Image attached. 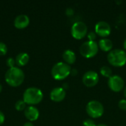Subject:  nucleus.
Masks as SVG:
<instances>
[{
    "label": "nucleus",
    "mask_w": 126,
    "mask_h": 126,
    "mask_svg": "<svg viewBox=\"0 0 126 126\" xmlns=\"http://www.w3.org/2000/svg\"><path fill=\"white\" fill-rule=\"evenodd\" d=\"M4 79L8 85L13 87L18 86L24 80V72L18 66L9 68L5 73Z\"/></svg>",
    "instance_id": "nucleus-1"
},
{
    "label": "nucleus",
    "mask_w": 126,
    "mask_h": 126,
    "mask_svg": "<svg viewBox=\"0 0 126 126\" xmlns=\"http://www.w3.org/2000/svg\"><path fill=\"white\" fill-rule=\"evenodd\" d=\"M44 94L42 91L37 87H29L23 94V100L29 106L38 104L43 100Z\"/></svg>",
    "instance_id": "nucleus-2"
},
{
    "label": "nucleus",
    "mask_w": 126,
    "mask_h": 126,
    "mask_svg": "<svg viewBox=\"0 0 126 126\" xmlns=\"http://www.w3.org/2000/svg\"><path fill=\"white\" fill-rule=\"evenodd\" d=\"M109 63L114 67H122L126 64V52L120 49H114L110 51L107 55Z\"/></svg>",
    "instance_id": "nucleus-3"
},
{
    "label": "nucleus",
    "mask_w": 126,
    "mask_h": 126,
    "mask_svg": "<svg viewBox=\"0 0 126 126\" xmlns=\"http://www.w3.org/2000/svg\"><path fill=\"white\" fill-rule=\"evenodd\" d=\"M71 66L64 62H58L53 65L51 69V75L55 80H63L71 73Z\"/></svg>",
    "instance_id": "nucleus-4"
},
{
    "label": "nucleus",
    "mask_w": 126,
    "mask_h": 126,
    "mask_svg": "<svg viewBox=\"0 0 126 126\" xmlns=\"http://www.w3.org/2000/svg\"><path fill=\"white\" fill-rule=\"evenodd\" d=\"M99 47L96 41H87L83 42L79 49L80 54L86 58H94L98 52Z\"/></svg>",
    "instance_id": "nucleus-5"
},
{
    "label": "nucleus",
    "mask_w": 126,
    "mask_h": 126,
    "mask_svg": "<svg viewBox=\"0 0 126 126\" xmlns=\"http://www.w3.org/2000/svg\"><path fill=\"white\" fill-rule=\"evenodd\" d=\"M86 111L91 118L97 119L103 115L104 107L100 101L94 100L87 103L86 106Z\"/></svg>",
    "instance_id": "nucleus-6"
},
{
    "label": "nucleus",
    "mask_w": 126,
    "mask_h": 126,
    "mask_svg": "<svg viewBox=\"0 0 126 126\" xmlns=\"http://www.w3.org/2000/svg\"><path fill=\"white\" fill-rule=\"evenodd\" d=\"M88 27L83 21L75 22L71 27V35L76 40H81L87 35Z\"/></svg>",
    "instance_id": "nucleus-7"
},
{
    "label": "nucleus",
    "mask_w": 126,
    "mask_h": 126,
    "mask_svg": "<svg viewBox=\"0 0 126 126\" xmlns=\"http://www.w3.org/2000/svg\"><path fill=\"white\" fill-rule=\"evenodd\" d=\"M108 86L112 92H120L125 89V81L120 75H113L108 80Z\"/></svg>",
    "instance_id": "nucleus-8"
},
{
    "label": "nucleus",
    "mask_w": 126,
    "mask_h": 126,
    "mask_svg": "<svg viewBox=\"0 0 126 126\" xmlns=\"http://www.w3.org/2000/svg\"><path fill=\"white\" fill-rule=\"evenodd\" d=\"M82 81L86 87H94L99 82V75L95 71L89 70L83 75Z\"/></svg>",
    "instance_id": "nucleus-9"
},
{
    "label": "nucleus",
    "mask_w": 126,
    "mask_h": 126,
    "mask_svg": "<svg viewBox=\"0 0 126 126\" xmlns=\"http://www.w3.org/2000/svg\"><path fill=\"white\" fill-rule=\"evenodd\" d=\"M94 32L97 35L103 38H107L111 32V27L110 24L104 21H98L94 27Z\"/></svg>",
    "instance_id": "nucleus-10"
},
{
    "label": "nucleus",
    "mask_w": 126,
    "mask_h": 126,
    "mask_svg": "<svg viewBox=\"0 0 126 126\" xmlns=\"http://www.w3.org/2000/svg\"><path fill=\"white\" fill-rule=\"evenodd\" d=\"M66 95V90L63 87H55L51 90L49 94L50 99L56 103L63 101L65 99Z\"/></svg>",
    "instance_id": "nucleus-11"
},
{
    "label": "nucleus",
    "mask_w": 126,
    "mask_h": 126,
    "mask_svg": "<svg viewBox=\"0 0 126 126\" xmlns=\"http://www.w3.org/2000/svg\"><path fill=\"white\" fill-rule=\"evenodd\" d=\"M25 117L30 121H35L39 117V111L34 106H28L26 107L24 111Z\"/></svg>",
    "instance_id": "nucleus-12"
},
{
    "label": "nucleus",
    "mask_w": 126,
    "mask_h": 126,
    "mask_svg": "<svg viewBox=\"0 0 126 126\" xmlns=\"http://www.w3.org/2000/svg\"><path fill=\"white\" fill-rule=\"evenodd\" d=\"M30 24V18L26 14L18 15L14 19V26L17 29H24Z\"/></svg>",
    "instance_id": "nucleus-13"
},
{
    "label": "nucleus",
    "mask_w": 126,
    "mask_h": 126,
    "mask_svg": "<svg viewBox=\"0 0 126 126\" xmlns=\"http://www.w3.org/2000/svg\"><path fill=\"white\" fill-rule=\"evenodd\" d=\"M62 58L64 61V63L69 64V66L75 63L77 59L75 52L71 49H66L62 54Z\"/></svg>",
    "instance_id": "nucleus-14"
},
{
    "label": "nucleus",
    "mask_w": 126,
    "mask_h": 126,
    "mask_svg": "<svg viewBox=\"0 0 126 126\" xmlns=\"http://www.w3.org/2000/svg\"><path fill=\"white\" fill-rule=\"evenodd\" d=\"M97 44H98L99 49H100L103 52H109L110 51L112 50V48H113V42L111 41V40L107 38L100 39Z\"/></svg>",
    "instance_id": "nucleus-15"
},
{
    "label": "nucleus",
    "mask_w": 126,
    "mask_h": 126,
    "mask_svg": "<svg viewBox=\"0 0 126 126\" xmlns=\"http://www.w3.org/2000/svg\"><path fill=\"white\" fill-rule=\"evenodd\" d=\"M16 64L18 66H25L30 60V56L27 52H20L16 57Z\"/></svg>",
    "instance_id": "nucleus-16"
},
{
    "label": "nucleus",
    "mask_w": 126,
    "mask_h": 126,
    "mask_svg": "<svg viewBox=\"0 0 126 126\" xmlns=\"http://www.w3.org/2000/svg\"><path fill=\"white\" fill-rule=\"evenodd\" d=\"M100 75L102 76H103L104 78H107L108 79L111 77L113 75H112V70L108 66H103L100 68Z\"/></svg>",
    "instance_id": "nucleus-17"
},
{
    "label": "nucleus",
    "mask_w": 126,
    "mask_h": 126,
    "mask_svg": "<svg viewBox=\"0 0 126 126\" xmlns=\"http://www.w3.org/2000/svg\"><path fill=\"white\" fill-rule=\"evenodd\" d=\"M27 107V104L23 100H18L15 103V108L17 111H24V109Z\"/></svg>",
    "instance_id": "nucleus-18"
},
{
    "label": "nucleus",
    "mask_w": 126,
    "mask_h": 126,
    "mask_svg": "<svg viewBox=\"0 0 126 126\" xmlns=\"http://www.w3.org/2000/svg\"><path fill=\"white\" fill-rule=\"evenodd\" d=\"M7 52V45L4 42L0 41V55H6Z\"/></svg>",
    "instance_id": "nucleus-19"
},
{
    "label": "nucleus",
    "mask_w": 126,
    "mask_h": 126,
    "mask_svg": "<svg viewBox=\"0 0 126 126\" xmlns=\"http://www.w3.org/2000/svg\"><path fill=\"white\" fill-rule=\"evenodd\" d=\"M6 64L7 66L9 67V68H13L15 66V64H16V60L12 58V57H10V58H7V60H6Z\"/></svg>",
    "instance_id": "nucleus-20"
},
{
    "label": "nucleus",
    "mask_w": 126,
    "mask_h": 126,
    "mask_svg": "<svg viewBox=\"0 0 126 126\" xmlns=\"http://www.w3.org/2000/svg\"><path fill=\"white\" fill-rule=\"evenodd\" d=\"M83 126H97V124L92 119H86L83 122Z\"/></svg>",
    "instance_id": "nucleus-21"
},
{
    "label": "nucleus",
    "mask_w": 126,
    "mask_h": 126,
    "mask_svg": "<svg viewBox=\"0 0 126 126\" xmlns=\"http://www.w3.org/2000/svg\"><path fill=\"white\" fill-rule=\"evenodd\" d=\"M118 107L123 111H126V99H122L119 101Z\"/></svg>",
    "instance_id": "nucleus-22"
},
{
    "label": "nucleus",
    "mask_w": 126,
    "mask_h": 126,
    "mask_svg": "<svg viewBox=\"0 0 126 126\" xmlns=\"http://www.w3.org/2000/svg\"><path fill=\"white\" fill-rule=\"evenodd\" d=\"M87 38L89 39V41H95L96 38H97V34L95 33V32H89L87 34Z\"/></svg>",
    "instance_id": "nucleus-23"
},
{
    "label": "nucleus",
    "mask_w": 126,
    "mask_h": 126,
    "mask_svg": "<svg viewBox=\"0 0 126 126\" xmlns=\"http://www.w3.org/2000/svg\"><path fill=\"white\" fill-rule=\"evenodd\" d=\"M4 120H5V116H4V113L0 111V125L3 124Z\"/></svg>",
    "instance_id": "nucleus-24"
},
{
    "label": "nucleus",
    "mask_w": 126,
    "mask_h": 126,
    "mask_svg": "<svg viewBox=\"0 0 126 126\" xmlns=\"http://www.w3.org/2000/svg\"><path fill=\"white\" fill-rule=\"evenodd\" d=\"M77 74H78V70L76 69H72L70 75H72L73 76H75V75H77Z\"/></svg>",
    "instance_id": "nucleus-25"
},
{
    "label": "nucleus",
    "mask_w": 126,
    "mask_h": 126,
    "mask_svg": "<svg viewBox=\"0 0 126 126\" xmlns=\"http://www.w3.org/2000/svg\"><path fill=\"white\" fill-rule=\"evenodd\" d=\"M23 126H34V125H33V123H32V122H27V123H25L24 125H23Z\"/></svg>",
    "instance_id": "nucleus-26"
},
{
    "label": "nucleus",
    "mask_w": 126,
    "mask_h": 126,
    "mask_svg": "<svg viewBox=\"0 0 126 126\" xmlns=\"http://www.w3.org/2000/svg\"><path fill=\"white\" fill-rule=\"evenodd\" d=\"M123 48H124L125 50H126V38L124 40V41H123Z\"/></svg>",
    "instance_id": "nucleus-27"
},
{
    "label": "nucleus",
    "mask_w": 126,
    "mask_h": 126,
    "mask_svg": "<svg viewBox=\"0 0 126 126\" xmlns=\"http://www.w3.org/2000/svg\"><path fill=\"white\" fill-rule=\"evenodd\" d=\"M124 96H125V97H126V86L125 87V89H124Z\"/></svg>",
    "instance_id": "nucleus-28"
},
{
    "label": "nucleus",
    "mask_w": 126,
    "mask_h": 126,
    "mask_svg": "<svg viewBox=\"0 0 126 126\" xmlns=\"http://www.w3.org/2000/svg\"><path fill=\"white\" fill-rule=\"evenodd\" d=\"M97 126H108L107 125H106V124H98V125H97Z\"/></svg>",
    "instance_id": "nucleus-29"
},
{
    "label": "nucleus",
    "mask_w": 126,
    "mask_h": 126,
    "mask_svg": "<svg viewBox=\"0 0 126 126\" xmlns=\"http://www.w3.org/2000/svg\"><path fill=\"white\" fill-rule=\"evenodd\" d=\"M1 90H2V86H1V84L0 83V92H1Z\"/></svg>",
    "instance_id": "nucleus-30"
}]
</instances>
